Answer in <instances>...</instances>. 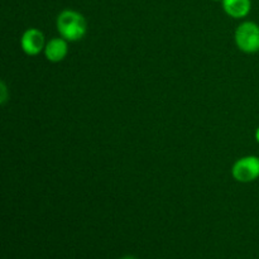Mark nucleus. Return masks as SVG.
<instances>
[{
  "label": "nucleus",
  "mask_w": 259,
  "mask_h": 259,
  "mask_svg": "<svg viewBox=\"0 0 259 259\" xmlns=\"http://www.w3.org/2000/svg\"><path fill=\"white\" fill-rule=\"evenodd\" d=\"M56 27L61 37L68 42H77L82 39L88 32L85 17L72 9H65L58 14Z\"/></svg>",
  "instance_id": "obj_1"
},
{
  "label": "nucleus",
  "mask_w": 259,
  "mask_h": 259,
  "mask_svg": "<svg viewBox=\"0 0 259 259\" xmlns=\"http://www.w3.org/2000/svg\"><path fill=\"white\" fill-rule=\"evenodd\" d=\"M234 39L242 52L248 55L259 52V25L250 20L240 23L235 30Z\"/></svg>",
  "instance_id": "obj_2"
},
{
  "label": "nucleus",
  "mask_w": 259,
  "mask_h": 259,
  "mask_svg": "<svg viewBox=\"0 0 259 259\" xmlns=\"http://www.w3.org/2000/svg\"><path fill=\"white\" fill-rule=\"evenodd\" d=\"M232 176L240 184H250L259 179V157L244 156L237 159L232 167Z\"/></svg>",
  "instance_id": "obj_3"
},
{
  "label": "nucleus",
  "mask_w": 259,
  "mask_h": 259,
  "mask_svg": "<svg viewBox=\"0 0 259 259\" xmlns=\"http://www.w3.org/2000/svg\"><path fill=\"white\" fill-rule=\"evenodd\" d=\"M45 34L37 28H28L20 37V48L28 56H37L45 51Z\"/></svg>",
  "instance_id": "obj_4"
},
{
  "label": "nucleus",
  "mask_w": 259,
  "mask_h": 259,
  "mask_svg": "<svg viewBox=\"0 0 259 259\" xmlns=\"http://www.w3.org/2000/svg\"><path fill=\"white\" fill-rule=\"evenodd\" d=\"M68 40H66L62 37H56L52 39L48 40L46 43V47L43 53H45L46 58H47L50 62L57 63L61 62L66 58L68 53Z\"/></svg>",
  "instance_id": "obj_5"
},
{
  "label": "nucleus",
  "mask_w": 259,
  "mask_h": 259,
  "mask_svg": "<svg viewBox=\"0 0 259 259\" xmlns=\"http://www.w3.org/2000/svg\"><path fill=\"white\" fill-rule=\"evenodd\" d=\"M222 3L224 12L234 19L245 18L252 9L250 0H223Z\"/></svg>",
  "instance_id": "obj_6"
},
{
  "label": "nucleus",
  "mask_w": 259,
  "mask_h": 259,
  "mask_svg": "<svg viewBox=\"0 0 259 259\" xmlns=\"http://www.w3.org/2000/svg\"><path fill=\"white\" fill-rule=\"evenodd\" d=\"M254 138L255 141H257V143L259 144V126L257 129H255V133H254Z\"/></svg>",
  "instance_id": "obj_7"
},
{
  "label": "nucleus",
  "mask_w": 259,
  "mask_h": 259,
  "mask_svg": "<svg viewBox=\"0 0 259 259\" xmlns=\"http://www.w3.org/2000/svg\"><path fill=\"white\" fill-rule=\"evenodd\" d=\"M121 259H137L136 257H132V255H126V257L121 258Z\"/></svg>",
  "instance_id": "obj_8"
},
{
  "label": "nucleus",
  "mask_w": 259,
  "mask_h": 259,
  "mask_svg": "<svg viewBox=\"0 0 259 259\" xmlns=\"http://www.w3.org/2000/svg\"><path fill=\"white\" fill-rule=\"evenodd\" d=\"M212 2H223V0H212Z\"/></svg>",
  "instance_id": "obj_9"
}]
</instances>
